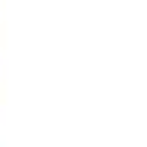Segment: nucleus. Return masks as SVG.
<instances>
[]
</instances>
